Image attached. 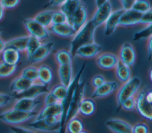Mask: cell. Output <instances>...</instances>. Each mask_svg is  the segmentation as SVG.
<instances>
[{
	"label": "cell",
	"instance_id": "1",
	"mask_svg": "<svg viewBox=\"0 0 152 133\" xmlns=\"http://www.w3.org/2000/svg\"><path fill=\"white\" fill-rule=\"evenodd\" d=\"M96 27L91 20L88 21L76 33L71 42L70 52L74 56L76 50L81 46L94 42V31Z\"/></svg>",
	"mask_w": 152,
	"mask_h": 133
},
{
	"label": "cell",
	"instance_id": "2",
	"mask_svg": "<svg viewBox=\"0 0 152 133\" xmlns=\"http://www.w3.org/2000/svg\"><path fill=\"white\" fill-rule=\"evenodd\" d=\"M86 66V62H84L80 67V68L78 72H77V75H75V77L74 78L73 80H72L71 83L67 87L65 96L64 98L62 99V100L61 102V104H62V113L61 116L59 132L64 131L65 121L66 112H67L69 103L71 102V100L72 99V97L73 96L75 89L77 87V86L78 85V84L80 82V79H81L82 75L84 71Z\"/></svg>",
	"mask_w": 152,
	"mask_h": 133
},
{
	"label": "cell",
	"instance_id": "3",
	"mask_svg": "<svg viewBox=\"0 0 152 133\" xmlns=\"http://www.w3.org/2000/svg\"><path fill=\"white\" fill-rule=\"evenodd\" d=\"M35 111L24 112L12 107L0 113V121L10 125H20L36 116Z\"/></svg>",
	"mask_w": 152,
	"mask_h": 133
},
{
	"label": "cell",
	"instance_id": "4",
	"mask_svg": "<svg viewBox=\"0 0 152 133\" xmlns=\"http://www.w3.org/2000/svg\"><path fill=\"white\" fill-rule=\"evenodd\" d=\"M141 85V80L138 77L131 78L119 89L117 93V103L118 109H121L122 102L126 99L133 97L137 93Z\"/></svg>",
	"mask_w": 152,
	"mask_h": 133
},
{
	"label": "cell",
	"instance_id": "5",
	"mask_svg": "<svg viewBox=\"0 0 152 133\" xmlns=\"http://www.w3.org/2000/svg\"><path fill=\"white\" fill-rule=\"evenodd\" d=\"M84 91L85 84L84 82H80L75 89L73 96L69 103L66 115L65 125L69 119L76 116L78 113L81 102L84 98Z\"/></svg>",
	"mask_w": 152,
	"mask_h": 133
},
{
	"label": "cell",
	"instance_id": "6",
	"mask_svg": "<svg viewBox=\"0 0 152 133\" xmlns=\"http://www.w3.org/2000/svg\"><path fill=\"white\" fill-rule=\"evenodd\" d=\"M49 91V86L40 83H36V82H34L27 89L19 93H14L12 96L14 99L23 97L36 99L40 95L48 93Z\"/></svg>",
	"mask_w": 152,
	"mask_h": 133
},
{
	"label": "cell",
	"instance_id": "7",
	"mask_svg": "<svg viewBox=\"0 0 152 133\" xmlns=\"http://www.w3.org/2000/svg\"><path fill=\"white\" fill-rule=\"evenodd\" d=\"M147 88H145L139 92L135 99V106L137 112L143 118L148 121L152 119V103L149 102L145 98Z\"/></svg>",
	"mask_w": 152,
	"mask_h": 133
},
{
	"label": "cell",
	"instance_id": "8",
	"mask_svg": "<svg viewBox=\"0 0 152 133\" xmlns=\"http://www.w3.org/2000/svg\"><path fill=\"white\" fill-rule=\"evenodd\" d=\"M23 23L30 35L40 40L46 39L49 37V34L46 27L37 22L34 18H24L23 19Z\"/></svg>",
	"mask_w": 152,
	"mask_h": 133
},
{
	"label": "cell",
	"instance_id": "9",
	"mask_svg": "<svg viewBox=\"0 0 152 133\" xmlns=\"http://www.w3.org/2000/svg\"><path fill=\"white\" fill-rule=\"evenodd\" d=\"M53 43L48 42L41 45L34 51V52L27 58V61L30 64H35L42 62L46 59L51 53L53 48Z\"/></svg>",
	"mask_w": 152,
	"mask_h": 133
},
{
	"label": "cell",
	"instance_id": "10",
	"mask_svg": "<svg viewBox=\"0 0 152 133\" xmlns=\"http://www.w3.org/2000/svg\"><path fill=\"white\" fill-rule=\"evenodd\" d=\"M119 60L129 67L134 65L136 59V53L133 46L129 43H124L121 48Z\"/></svg>",
	"mask_w": 152,
	"mask_h": 133
},
{
	"label": "cell",
	"instance_id": "11",
	"mask_svg": "<svg viewBox=\"0 0 152 133\" xmlns=\"http://www.w3.org/2000/svg\"><path fill=\"white\" fill-rule=\"evenodd\" d=\"M112 11V8L109 1L97 7V10L91 20L94 26L97 28L103 24L111 14Z\"/></svg>",
	"mask_w": 152,
	"mask_h": 133
},
{
	"label": "cell",
	"instance_id": "12",
	"mask_svg": "<svg viewBox=\"0 0 152 133\" xmlns=\"http://www.w3.org/2000/svg\"><path fill=\"white\" fill-rule=\"evenodd\" d=\"M103 47L100 45L93 42L80 46L75 52L74 56H78L83 58H92L100 53Z\"/></svg>",
	"mask_w": 152,
	"mask_h": 133
},
{
	"label": "cell",
	"instance_id": "13",
	"mask_svg": "<svg viewBox=\"0 0 152 133\" xmlns=\"http://www.w3.org/2000/svg\"><path fill=\"white\" fill-rule=\"evenodd\" d=\"M87 19V12L86 7L81 2L79 7L73 14L69 24L77 32L86 23Z\"/></svg>",
	"mask_w": 152,
	"mask_h": 133
},
{
	"label": "cell",
	"instance_id": "14",
	"mask_svg": "<svg viewBox=\"0 0 152 133\" xmlns=\"http://www.w3.org/2000/svg\"><path fill=\"white\" fill-rule=\"evenodd\" d=\"M118 87L116 81H105L101 86L95 88L91 97L93 99L105 97L116 90Z\"/></svg>",
	"mask_w": 152,
	"mask_h": 133
},
{
	"label": "cell",
	"instance_id": "15",
	"mask_svg": "<svg viewBox=\"0 0 152 133\" xmlns=\"http://www.w3.org/2000/svg\"><path fill=\"white\" fill-rule=\"evenodd\" d=\"M106 126L116 133H131L132 125L128 122L118 118H112L106 121Z\"/></svg>",
	"mask_w": 152,
	"mask_h": 133
},
{
	"label": "cell",
	"instance_id": "16",
	"mask_svg": "<svg viewBox=\"0 0 152 133\" xmlns=\"http://www.w3.org/2000/svg\"><path fill=\"white\" fill-rule=\"evenodd\" d=\"M119 62L118 57L111 53H104L97 56L96 64L103 69H112L115 68Z\"/></svg>",
	"mask_w": 152,
	"mask_h": 133
},
{
	"label": "cell",
	"instance_id": "17",
	"mask_svg": "<svg viewBox=\"0 0 152 133\" xmlns=\"http://www.w3.org/2000/svg\"><path fill=\"white\" fill-rule=\"evenodd\" d=\"M142 13L132 9L125 10L119 19V25L122 26H131L139 24Z\"/></svg>",
	"mask_w": 152,
	"mask_h": 133
},
{
	"label": "cell",
	"instance_id": "18",
	"mask_svg": "<svg viewBox=\"0 0 152 133\" xmlns=\"http://www.w3.org/2000/svg\"><path fill=\"white\" fill-rule=\"evenodd\" d=\"M125 9L117 10L112 12L109 17L106 20L104 34L106 36L111 35L115 30L119 23V19L121 15L125 11Z\"/></svg>",
	"mask_w": 152,
	"mask_h": 133
},
{
	"label": "cell",
	"instance_id": "19",
	"mask_svg": "<svg viewBox=\"0 0 152 133\" xmlns=\"http://www.w3.org/2000/svg\"><path fill=\"white\" fill-rule=\"evenodd\" d=\"M49 30L54 34L64 37L73 36L77 33L72 26L68 22L61 24H52Z\"/></svg>",
	"mask_w": 152,
	"mask_h": 133
},
{
	"label": "cell",
	"instance_id": "20",
	"mask_svg": "<svg viewBox=\"0 0 152 133\" xmlns=\"http://www.w3.org/2000/svg\"><path fill=\"white\" fill-rule=\"evenodd\" d=\"M16 100L12 107L24 112L33 111L36 107L40 103V101L37 99V98L31 99L23 97Z\"/></svg>",
	"mask_w": 152,
	"mask_h": 133
},
{
	"label": "cell",
	"instance_id": "21",
	"mask_svg": "<svg viewBox=\"0 0 152 133\" xmlns=\"http://www.w3.org/2000/svg\"><path fill=\"white\" fill-rule=\"evenodd\" d=\"M0 56L1 61L10 65H17L21 59V52L13 48L6 47Z\"/></svg>",
	"mask_w": 152,
	"mask_h": 133
},
{
	"label": "cell",
	"instance_id": "22",
	"mask_svg": "<svg viewBox=\"0 0 152 133\" xmlns=\"http://www.w3.org/2000/svg\"><path fill=\"white\" fill-rule=\"evenodd\" d=\"M62 113V106L61 102H58L55 104L45 106L40 112L36 115V120L43 119L48 116H60Z\"/></svg>",
	"mask_w": 152,
	"mask_h": 133
},
{
	"label": "cell",
	"instance_id": "23",
	"mask_svg": "<svg viewBox=\"0 0 152 133\" xmlns=\"http://www.w3.org/2000/svg\"><path fill=\"white\" fill-rule=\"evenodd\" d=\"M58 75L61 84L67 87L72 80V64L59 65L58 68Z\"/></svg>",
	"mask_w": 152,
	"mask_h": 133
},
{
	"label": "cell",
	"instance_id": "24",
	"mask_svg": "<svg viewBox=\"0 0 152 133\" xmlns=\"http://www.w3.org/2000/svg\"><path fill=\"white\" fill-rule=\"evenodd\" d=\"M30 36H20L5 41L6 47L13 48L20 52H25Z\"/></svg>",
	"mask_w": 152,
	"mask_h": 133
},
{
	"label": "cell",
	"instance_id": "25",
	"mask_svg": "<svg viewBox=\"0 0 152 133\" xmlns=\"http://www.w3.org/2000/svg\"><path fill=\"white\" fill-rule=\"evenodd\" d=\"M33 83V81L20 75L12 81L10 86V89L11 91L14 92V93H19L27 89Z\"/></svg>",
	"mask_w": 152,
	"mask_h": 133
},
{
	"label": "cell",
	"instance_id": "26",
	"mask_svg": "<svg viewBox=\"0 0 152 133\" xmlns=\"http://www.w3.org/2000/svg\"><path fill=\"white\" fill-rule=\"evenodd\" d=\"M81 2L80 0H66L61 5V11L66 15L68 23Z\"/></svg>",
	"mask_w": 152,
	"mask_h": 133
},
{
	"label": "cell",
	"instance_id": "27",
	"mask_svg": "<svg viewBox=\"0 0 152 133\" xmlns=\"http://www.w3.org/2000/svg\"><path fill=\"white\" fill-rule=\"evenodd\" d=\"M84 126L81 119L76 116L69 119L65 124L64 131L69 133H81L84 132Z\"/></svg>",
	"mask_w": 152,
	"mask_h": 133
},
{
	"label": "cell",
	"instance_id": "28",
	"mask_svg": "<svg viewBox=\"0 0 152 133\" xmlns=\"http://www.w3.org/2000/svg\"><path fill=\"white\" fill-rule=\"evenodd\" d=\"M115 74L118 80L124 83L131 78V73L130 67L126 66L119 60L115 66Z\"/></svg>",
	"mask_w": 152,
	"mask_h": 133
},
{
	"label": "cell",
	"instance_id": "29",
	"mask_svg": "<svg viewBox=\"0 0 152 133\" xmlns=\"http://www.w3.org/2000/svg\"><path fill=\"white\" fill-rule=\"evenodd\" d=\"M96 110V104L93 99L84 98L80 104L78 113L84 116L92 115Z\"/></svg>",
	"mask_w": 152,
	"mask_h": 133
},
{
	"label": "cell",
	"instance_id": "30",
	"mask_svg": "<svg viewBox=\"0 0 152 133\" xmlns=\"http://www.w3.org/2000/svg\"><path fill=\"white\" fill-rule=\"evenodd\" d=\"M53 78L52 69L46 65H42L38 68V80L40 83L49 86Z\"/></svg>",
	"mask_w": 152,
	"mask_h": 133
},
{
	"label": "cell",
	"instance_id": "31",
	"mask_svg": "<svg viewBox=\"0 0 152 133\" xmlns=\"http://www.w3.org/2000/svg\"><path fill=\"white\" fill-rule=\"evenodd\" d=\"M54 11L46 10L42 11L36 15L34 20L45 27H48L52 24V18Z\"/></svg>",
	"mask_w": 152,
	"mask_h": 133
},
{
	"label": "cell",
	"instance_id": "32",
	"mask_svg": "<svg viewBox=\"0 0 152 133\" xmlns=\"http://www.w3.org/2000/svg\"><path fill=\"white\" fill-rule=\"evenodd\" d=\"M28 126L32 129L43 132H59V129L56 128L50 127L44 122L43 119L35 120L34 122L28 124Z\"/></svg>",
	"mask_w": 152,
	"mask_h": 133
},
{
	"label": "cell",
	"instance_id": "33",
	"mask_svg": "<svg viewBox=\"0 0 152 133\" xmlns=\"http://www.w3.org/2000/svg\"><path fill=\"white\" fill-rule=\"evenodd\" d=\"M72 57L70 51L64 49L58 50L55 55V59L59 65L72 64Z\"/></svg>",
	"mask_w": 152,
	"mask_h": 133
},
{
	"label": "cell",
	"instance_id": "34",
	"mask_svg": "<svg viewBox=\"0 0 152 133\" xmlns=\"http://www.w3.org/2000/svg\"><path fill=\"white\" fill-rule=\"evenodd\" d=\"M17 68L15 65H10L4 62H0V78H8L12 76Z\"/></svg>",
	"mask_w": 152,
	"mask_h": 133
},
{
	"label": "cell",
	"instance_id": "35",
	"mask_svg": "<svg viewBox=\"0 0 152 133\" xmlns=\"http://www.w3.org/2000/svg\"><path fill=\"white\" fill-rule=\"evenodd\" d=\"M20 75L33 82H36L38 80V68L33 66L26 67L22 70Z\"/></svg>",
	"mask_w": 152,
	"mask_h": 133
},
{
	"label": "cell",
	"instance_id": "36",
	"mask_svg": "<svg viewBox=\"0 0 152 133\" xmlns=\"http://www.w3.org/2000/svg\"><path fill=\"white\" fill-rule=\"evenodd\" d=\"M30 37L27 45L26 53L27 54V58L31 55L34 51L41 45L40 40L33 36L29 35Z\"/></svg>",
	"mask_w": 152,
	"mask_h": 133
},
{
	"label": "cell",
	"instance_id": "37",
	"mask_svg": "<svg viewBox=\"0 0 152 133\" xmlns=\"http://www.w3.org/2000/svg\"><path fill=\"white\" fill-rule=\"evenodd\" d=\"M152 35L151 24H149L145 28L135 32L133 36V40L135 41L140 40L142 39L150 38Z\"/></svg>",
	"mask_w": 152,
	"mask_h": 133
},
{
	"label": "cell",
	"instance_id": "38",
	"mask_svg": "<svg viewBox=\"0 0 152 133\" xmlns=\"http://www.w3.org/2000/svg\"><path fill=\"white\" fill-rule=\"evenodd\" d=\"M131 9L141 13L145 12L151 9L150 2L147 0H136Z\"/></svg>",
	"mask_w": 152,
	"mask_h": 133
},
{
	"label": "cell",
	"instance_id": "39",
	"mask_svg": "<svg viewBox=\"0 0 152 133\" xmlns=\"http://www.w3.org/2000/svg\"><path fill=\"white\" fill-rule=\"evenodd\" d=\"M66 88H67L66 87L61 84L55 86L50 91L59 101L61 102L65 96V94L66 92Z\"/></svg>",
	"mask_w": 152,
	"mask_h": 133
},
{
	"label": "cell",
	"instance_id": "40",
	"mask_svg": "<svg viewBox=\"0 0 152 133\" xmlns=\"http://www.w3.org/2000/svg\"><path fill=\"white\" fill-rule=\"evenodd\" d=\"M66 22H67V18L63 12L61 11L53 12L52 18V24H61Z\"/></svg>",
	"mask_w": 152,
	"mask_h": 133
},
{
	"label": "cell",
	"instance_id": "41",
	"mask_svg": "<svg viewBox=\"0 0 152 133\" xmlns=\"http://www.w3.org/2000/svg\"><path fill=\"white\" fill-rule=\"evenodd\" d=\"M149 129L145 123L138 122L132 126V132L133 133H148Z\"/></svg>",
	"mask_w": 152,
	"mask_h": 133
},
{
	"label": "cell",
	"instance_id": "42",
	"mask_svg": "<svg viewBox=\"0 0 152 133\" xmlns=\"http://www.w3.org/2000/svg\"><path fill=\"white\" fill-rule=\"evenodd\" d=\"M135 106V99L134 97H131L126 100H125L121 106V108H122L126 110H132Z\"/></svg>",
	"mask_w": 152,
	"mask_h": 133
},
{
	"label": "cell",
	"instance_id": "43",
	"mask_svg": "<svg viewBox=\"0 0 152 133\" xmlns=\"http://www.w3.org/2000/svg\"><path fill=\"white\" fill-rule=\"evenodd\" d=\"M14 99L12 96L0 92V108L7 106Z\"/></svg>",
	"mask_w": 152,
	"mask_h": 133
},
{
	"label": "cell",
	"instance_id": "44",
	"mask_svg": "<svg viewBox=\"0 0 152 133\" xmlns=\"http://www.w3.org/2000/svg\"><path fill=\"white\" fill-rule=\"evenodd\" d=\"M10 129L12 132L15 133H28L34 132L33 129L30 128H26L24 126H20L18 125H11L10 126Z\"/></svg>",
	"mask_w": 152,
	"mask_h": 133
},
{
	"label": "cell",
	"instance_id": "45",
	"mask_svg": "<svg viewBox=\"0 0 152 133\" xmlns=\"http://www.w3.org/2000/svg\"><path fill=\"white\" fill-rule=\"evenodd\" d=\"M20 0H0V3L5 10L12 9L17 6Z\"/></svg>",
	"mask_w": 152,
	"mask_h": 133
},
{
	"label": "cell",
	"instance_id": "46",
	"mask_svg": "<svg viewBox=\"0 0 152 133\" xmlns=\"http://www.w3.org/2000/svg\"><path fill=\"white\" fill-rule=\"evenodd\" d=\"M151 15H152L151 9H150V10H148L145 12L142 13L139 23L147 24H151V21H152Z\"/></svg>",
	"mask_w": 152,
	"mask_h": 133
},
{
	"label": "cell",
	"instance_id": "47",
	"mask_svg": "<svg viewBox=\"0 0 152 133\" xmlns=\"http://www.w3.org/2000/svg\"><path fill=\"white\" fill-rule=\"evenodd\" d=\"M46 94H46L45 99V106L55 104L58 102H61L53 95V94L50 91H49Z\"/></svg>",
	"mask_w": 152,
	"mask_h": 133
},
{
	"label": "cell",
	"instance_id": "48",
	"mask_svg": "<svg viewBox=\"0 0 152 133\" xmlns=\"http://www.w3.org/2000/svg\"><path fill=\"white\" fill-rule=\"evenodd\" d=\"M106 81L104 77L100 74L96 75L93 77V78L91 80V84L93 87L96 88L99 86H101L102 84H103Z\"/></svg>",
	"mask_w": 152,
	"mask_h": 133
},
{
	"label": "cell",
	"instance_id": "49",
	"mask_svg": "<svg viewBox=\"0 0 152 133\" xmlns=\"http://www.w3.org/2000/svg\"><path fill=\"white\" fill-rule=\"evenodd\" d=\"M66 0H49L48 3H47L43 7L48 8L50 7H56L58 5H61Z\"/></svg>",
	"mask_w": 152,
	"mask_h": 133
},
{
	"label": "cell",
	"instance_id": "50",
	"mask_svg": "<svg viewBox=\"0 0 152 133\" xmlns=\"http://www.w3.org/2000/svg\"><path fill=\"white\" fill-rule=\"evenodd\" d=\"M122 4L124 9L129 10L131 9L133 4L136 0H120Z\"/></svg>",
	"mask_w": 152,
	"mask_h": 133
},
{
	"label": "cell",
	"instance_id": "51",
	"mask_svg": "<svg viewBox=\"0 0 152 133\" xmlns=\"http://www.w3.org/2000/svg\"><path fill=\"white\" fill-rule=\"evenodd\" d=\"M151 43H152V39H151V37H150V39H149L148 43L147 45V55H148V61H151V56H152Z\"/></svg>",
	"mask_w": 152,
	"mask_h": 133
},
{
	"label": "cell",
	"instance_id": "52",
	"mask_svg": "<svg viewBox=\"0 0 152 133\" xmlns=\"http://www.w3.org/2000/svg\"><path fill=\"white\" fill-rule=\"evenodd\" d=\"M6 48L5 45V41H4L0 37V54L2 52V51L4 50V49Z\"/></svg>",
	"mask_w": 152,
	"mask_h": 133
},
{
	"label": "cell",
	"instance_id": "53",
	"mask_svg": "<svg viewBox=\"0 0 152 133\" xmlns=\"http://www.w3.org/2000/svg\"><path fill=\"white\" fill-rule=\"evenodd\" d=\"M4 12H5V9L0 3V21H1L4 17Z\"/></svg>",
	"mask_w": 152,
	"mask_h": 133
},
{
	"label": "cell",
	"instance_id": "54",
	"mask_svg": "<svg viewBox=\"0 0 152 133\" xmlns=\"http://www.w3.org/2000/svg\"><path fill=\"white\" fill-rule=\"evenodd\" d=\"M109 0H96V4L97 7H99V6H100L101 5H102L103 4H104V2H106V1H107Z\"/></svg>",
	"mask_w": 152,
	"mask_h": 133
},
{
	"label": "cell",
	"instance_id": "55",
	"mask_svg": "<svg viewBox=\"0 0 152 133\" xmlns=\"http://www.w3.org/2000/svg\"><path fill=\"white\" fill-rule=\"evenodd\" d=\"M149 77H150V80H151V69H150V75H149Z\"/></svg>",
	"mask_w": 152,
	"mask_h": 133
},
{
	"label": "cell",
	"instance_id": "56",
	"mask_svg": "<svg viewBox=\"0 0 152 133\" xmlns=\"http://www.w3.org/2000/svg\"><path fill=\"white\" fill-rule=\"evenodd\" d=\"M2 30L1 28H0V36H1V34H2Z\"/></svg>",
	"mask_w": 152,
	"mask_h": 133
}]
</instances>
